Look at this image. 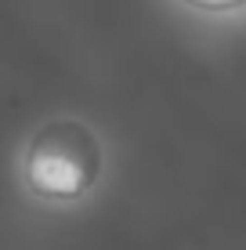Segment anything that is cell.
Instances as JSON below:
<instances>
[{"label": "cell", "instance_id": "6da1fadb", "mask_svg": "<svg viewBox=\"0 0 246 250\" xmlns=\"http://www.w3.org/2000/svg\"><path fill=\"white\" fill-rule=\"evenodd\" d=\"M105 152L98 134L80 120H55L29 138L22 156L25 185L51 203L83 200L98 185Z\"/></svg>", "mask_w": 246, "mask_h": 250}, {"label": "cell", "instance_id": "7a4b0ae2", "mask_svg": "<svg viewBox=\"0 0 246 250\" xmlns=\"http://www.w3.org/2000/svg\"><path fill=\"white\" fill-rule=\"evenodd\" d=\"M185 4L199 11H235V7H246V0H185Z\"/></svg>", "mask_w": 246, "mask_h": 250}]
</instances>
